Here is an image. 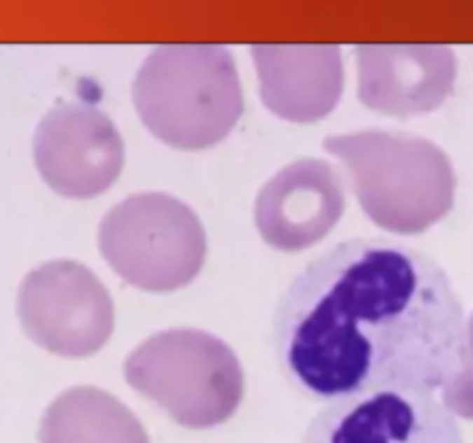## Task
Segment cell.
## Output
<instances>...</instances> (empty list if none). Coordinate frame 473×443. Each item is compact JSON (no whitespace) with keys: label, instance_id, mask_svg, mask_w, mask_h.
<instances>
[{"label":"cell","instance_id":"4fadbf2b","mask_svg":"<svg viewBox=\"0 0 473 443\" xmlns=\"http://www.w3.org/2000/svg\"><path fill=\"white\" fill-rule=\"evenodd\" d=\"M441 404L453 416L473 421V314L464 323L462 362L455 374L441 388Z\"/></svg>","mask_w":473,"mask_h":443},{"label":"cell","instance_id":"277c9868","mask_svg":"<svg viewBox=\"0 0 473 443\" xmlns=\"http://www.w3.org/2000/svg\"><path fill=\"white\" fill-rule=\"evenodd\" d=\"M125 381L187 430H210L238 411L245 372L235 351L206 330L155 332L123 367Z\"/></svg>","mask_w":473,"mask_h":443},{"label":"cell","instance_id":"ba28073f","mask_svg":"<svg viewBox=\"0 0 473 443\" xmlns=\"http://www.w3.org/2000/svg\"><path fill=\"white\" fill-rule=\"evenodd\" d=\"M303 443H464L455 416L434 395L381 390L328 402Z\"/></svg>","mask_w":473,"mask_h":443},{"label":"cell","instance_id":"8992f818","mask_svg":"<svg viewBox=\"0 0 473 443\" xmlns=\"http://www.w3.org/2000/svg\"><path fill=\"white\" fill-rule=\"evenodd\" d=\"M17 316L28 339L65 358L97 353L116 326L107 287L88 266L69 259L46 261L23 277Z\"/></svg>","mask_w":473,"mask_h":443},{"label":"cell","instance_id":"8fae6325","mask_svg":"<svg viewBox=\"0 0 473 443\" xmlns=\"http://www.w3.org/2000/svg\"><path fill=\"white\" fill-rule=\"evenodd\" d=\"M261 100L275 116L291 123H314L337 107L344 88L340 49L321 46H252Z\"/></svg>","mask_w":473,"mask_h":443},{"label":"cell","instance_id":"7c38bea8","mask_svg":"<svg viewBox=\"0 0 473 443\" xmlns=\"http://www.w3.org/2000/svg\"><path fill=\"white\" fill-rule=\"evenodd\" d=\"M39 443H151L132 411L92 386L60 393L42 414Z\"/></svg>","mask_w":473,"mask_h":443},{"label":"cell","instance_id":"9c48e42d","mask_svg":"<svg viewBox=\"0 0 473 443\" xmlns=\"http://www.w3.org/2000/svg\"><path fill=\"white\" fill-rule=\"evenodd\" d=\"M344 208V183L337 171L317 157H303L259 189L254 224L273 250L301 252L326 238Z\"/></svg>","mask_w":473,"mask_h":443},{"label":"cell","instance_id":"3957f363","mask_svg":"<svg viewBox=\"0 0 473 443\" xmlns=\"http://www.w3.org/2000/svg\"><path fill=\"white\" fill-rule=\"evenodd\" d=\"M132 100L148 132L180 150L219 144L245 109L235 62L217 44L157 46L134 79Z\"/></svg>","mask_w":473,"mask_h":443},{"label":"cell","instance_id":"5b68a950","mask_svg":"<svg viewBox=\"0 0 473 443\" xmlns=\"http://www.w3.org/2000/svg\"><path fill=\"white\" fill-rule=\"evenodd\" d=\"M97 245L118 277L148 294H171L194 282L208 240L199 215L162 192L132 194L100 222Z\"/></svg>","mask_w":473,"mask_h":443},{"label":"cell","instance_id":"7a4b0ae2","mask_svg":"<svg viewBox=\"0 0 473 443\" xmlns=\"http://www.w3.org/2000/svg\"><path fill=\"white\" fill-rule=\"evenodd\" d=\"M349 173L362 212L383 231H427L453 210L455 171L430 139L392 130H362L323 141Z\"/></svg>","mask_w":473,"mask_h":443},{"label":"cell","instance_id":"30bf717a","mask_svg":"<svg viewBox=\"0 0 473 443\" xmlns=\"http://www.w3.org/2000/svg\"><path fill=\"white\" fill-rule=\"evenodd\" d=\"M358 100L392 118L430 114L453 93L457 62L444 44L356 46Z\"/></svg>","mask_w":473,"mask_h":443},{"label":"cell","instance_id":"6da1fadb","mask_svg":"<svg viewBox=\"0 0 473 443\" xmlns=\"http://www.w3.org/2000/svg\"><path fill=\"white\" fill-rule=\"evenodd\" d=\"M464 323L434 259L395 240L351 238L282 291L273 344L289 383L326 404L381 390L434 395L462 362Z\"/></svg>","mask_w":473,"mask_h":443},{"label":"cell","instance_id":"52a82bcc","mask_svg":"<svg viewBox=\"0 0 473 443\" xmlns=\"http://www.w3.org/2000/svg\"><path fill=\"white\" fill-rule=\"evenodd\" d=\"M33 160L53 192L67 199H92L121 176L125 144L104 111L88 104H62L39 121Z\"/></svg>","mask_w":473,"mask_h":443}]
</instances>
